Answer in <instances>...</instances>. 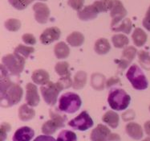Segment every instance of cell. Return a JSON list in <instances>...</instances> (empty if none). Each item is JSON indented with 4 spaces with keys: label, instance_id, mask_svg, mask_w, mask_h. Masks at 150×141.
<instances>
[{
    "label": "cell",
    "instance_id": "5",
    "mask_svg": "<svg viewBox=\"0 0 150 141\" xmlns=\"http://www.w3.org/2000/svg\"><path fill=\"white\" fill-rule=\"evenodd\" d=\"M126 77L135 89L143 90L149 86L147 78L137 64H132L129 67V70L126 73Z\"/></svg>",
    "mask_w": 150,
    "mask_h": 141
},
{
    "label": "cell",
    "instance_id": "3",
    "mask_svg": "<svg viewBox=\"0 0 150 141\" xmlns=\"http://www.w3.org/2000/svg\"><path fill=\"white\" fill-rule=\"evenodd\" d=\"M25 60L26 59L22 56L14 52L12 54H8L3 57L2 59V64L5 67L9 74L14 76H19V74H21L24 69Z\"/></svg>",
    "mask_w": 150,
    "mask_h": 141
},
{
    "label": "cell",
    "instance_id": "18",
    "mask_svg": "<svg viewBox=\"0 0 150 141\" xmlns=\"http://www.w3.org/2000/svg\"><path fill=\"white\" fill-rule=\"evenodd\" d=\"M126 133L134 140H141L143 137V130L141 126L136 123H129L126 125Z\"/></svg>",
    "mask_w": 150,
    "mask_h": 141
},
{
    "label": "cell",
    "instance_id": "27",
    "mask_svg": "<svg viewBox=\"0 0 150 141\" xmlns=\"http://www.w3.org/2000/svg\"><path fill=\"white\" fill-rule=\"evenodd\" d=\"M112 42L114 47L117 49H122L129 44V40L124 34H116L112 37Z\"/></svg>",
    "mask_w": 150,
    "mask_h": 141
},
{
    "label": "cell",
    "instance_id": "23",
    "mask_svg": "<svg viewBox=\"0 0 150 141\" xmlns=\"http://www.w3.org/2000/svg\"><path fill=\"white\" fill-rule=\"evenodd\" d=\"M54 52L55 57L58 59H65L70 54V49L64 42H59L55 44L54 48Z\"/></svg>",
    "mask_w": 150,
    "mask_h": 141
},
{
    "label": "cell",
    "instance_id": "29",
    "mask_svg": "<svg viewBox=\"0 0 150 141\" xmlns=\"http://www.w3.org/2000/svg\"><path fill=\"white\" fill-rule=\"evenodd\" d=\"M138 60L139 63L142 67L149 70L150 69V56L149 52L144 50H141L138 52Z\"/></svg>",
    "mask_w": 150,
    "mask_h": 141
},
{
    "label": "cell",
    "instance_id": "32",
    "mask_svg": "<svg viewBox=\"0 0 150 141\" xmlns=\"http://www.w3.org/2000/svg\"><path fill=\"white\" fill-rule=\"evenodd\" d=\"M104 77L103 75L98 74H93L92 76V86L97 90L103 89L104 86Z\"/></svg>",
    "mask_w": 150,
    "mask_h": 141
},
{
    "label": "cell",
    "instance_id": "1",
    "mask_svg": "<svg viewBox=\"0 0 150 141\" xmlns=\"http://www.w3.org/2000/svg\"><path fill=\"white\" fill-rule=\"evenodd\" d=\"M8 72L5 67L1 64V84H0V96L1 107H10L18 104L21 101L23 91L18 84L13 82L8 77Z\"/></svg>",
    "mask_w": 150,
    "mask_h": 141
},
{
    "label": "cell",
    "instance_id": "4",
    "mask_svg": "<svg viewBox=\"0 0 150 141\" xmlns=\"http://www.w3.org/2000/svg\"><path fill=\"white\" fill-rule=\"evenodd\" d=\"M82 102L80 97L72 92L65 93L61 95L59 100V109L63 112L73 114L81 107Z\"/></svg>",
    "mask_w": 150,
    "mask_h": 141
},
{
    "label": "cell",
    "instance_id": "43",
    "mask_svg": "<svg viewBox=\"0 0 150 141\" xmlns=\"http://www.w3.org/2000/svg\"><path fill=\"white\" fill-rule=\"evenodd\" d=\"M144 131L146 132V134L150 136V121H147L144 123Z\"/></svg>",
    "mask_w": 150,
    "mask_h": 141
},
{
    "label": "cell",
    "instance_id": "6",
    "mask_svg": "<svg viewBox=\"0 0 150 141\" xmlns=\"http://www.w3.org/2000/svg\"><path fill=\"white\" fill-rule=\"evenodd\" d=\"M64 89L60 83L57 82L56 83L49 82L46 85H43L40 88V92L42 94L43 100L47 105L54 106L56 103L57 98L59 93Z\"/></svg>",
    "mask_w": 150,
    "mask_h": 141
},
{
    "label": "cell",
    "instance_id": "12",
    "mask_svg": "<svg viewBox=\"0 0 150 141\" xmlns=\"http://www.w3.org/2000/svg\"><path fill=\"white\" fill-rule=\"evenodd\" d=\"M61 35L59 28L56 27H52L45 29L40 35V42L43 44H50L55 40H58Z\"/></svg>",
    "mask_w": 150,
    "mask_h": 141
},
{
    "label": "cell",
    "instance_id": "39",
    "mask_svg": "<svg viewBox=\"0 0 150 141\" xmlns=\"http://www.w3.org/2000/svg\"><path fill=\"white\" fill-rule=\"evenodd\" d=\"M22 40H23V41L26 44H28V45H34V44H36V39H35V37H34L32 34H24V35L22 37Z\"/></svg>",
    "mask_w": 150,
    "mask_h": 141
},
{
    "label": "cell",
    "instance_id": "15",
    "mask_svg": "<svg viewBox=\"0 0 150 141\" xmlns=\"http://www.w3.org/2000/svg\"><path fill=\"white\" fill-rule=\"evenodd\" d=\"M98 14V11L96 10L95 6L92 4V5H88V6L83 7L80 11H78L77 16L82 21H89L96 18Z\"/></svg>",
    "mask_w": 150,
    "mask_h": 141
},
{
    "label": "cell",
    "instance_id": "24",
    "mask_svg": "<svg viewBox=\"0 0 150 141\" xmlns=\"http://www.w3.org/2000/svg\"><path fill=\"white\" fill-rule=\"evenodd\" d=\"M67 43L72 47L81 46L84 42V37L79 31H73L67 37Z\"/></svg>",
    "mask_w": 150,
    "mask_h": 141
},
{
    "label": "cell",
    "instance_id": "36",
    "mask_svg": "<svg viewBox=\"0 0 150 141\" xmlns=\"http://www.w3.org/2000/svg\"><path fill=\"white\" fill-rule=\"evenodd\" d=\"M67 4L73 10H76L77 11H79L83 8V4H84V0H68Z\"/></svg>",
    "mask_w": 150,
    "mask_h": 141
},
{
    "label": "cell",
    "instance_id": "19",
    "mask_svg": "<svg viewBox=\"0 0 150 141\" xmlns=\"http://www.w3.org/2000/svg\"><path fill=\"white\" fill-rule=\"evenodd\" d=\"M102 120L112 128H117L119 125L120 118L115 111L108 110L103 115Z\"/></svg>",
    "mask_w": 150,
    "mask_h": 141
},
{
    "label": "cell",
    "instance_id": "26",
    "mask_svg": "<svg viewBox=\"0 0 150 141\" xmlns=\"http://www.w3.org/2000/svg\"><path fill=\"white\" fill-rule=\"evenodd\" d=\"M86 82H87V74L84 71H78L74 77L72 86L76 89H82L85 86Z\"/></svg>",
    "mask_w": 150,
    "mask_h": 141
},
{
    "label": "cell",
    "instance_id": "37",
    "mask_svg": "<svg viewBox=\"0 0 150 141\" xmlns=\"http://www.w3.org/2000/svg\"><path fill=\"white\" fill-rule=\"evenodd\" d=\"M11 131V125L7 123H2L0 130V141H4L6 138L7 132Z\"/></svg>",
    "mask_w": 150,
    "mask_h": 141
},
{
    "label": "cell",
    "instance_id": "13",
    "mask_svg": "<svg viewBox=\"0 0 150 141\" xmlns=\"http://www.w3.org/2000/svg\"><path fill=\"white\" fill-rule=\"evenodd\" d=\"M26 101L29 106L36 107L40 103V95L38 94L37 87L32 83H28L26 86Z\"/></svg>",
    "mask_w": 150,
    "mask_h": 141
},
{
    "label": "cell",
    "instance_id": "17",
    "mask_svg": "<svg viewBox=\"0 0 150 141\" xmlns=\"http://www.w3.org/2000/svg\"><path fill=\"white\" fill-rule=\"evenodd\" d=\"M31 79L34 83L37 85L43 86L46 85L47 83L49 82L50 76L49 74L44 69H37L33 72L31 75Z\"/></svg>",
    "mask_w": 150,
    "mask_h": 141
},
{
    "label": "cell",
    "instance_id": "11",
    "mask_svg": "<svg viewBox=\"0 0 150 141\" xmlns=\"http://www.w3.org/2000/svg\"><path fill=\"white\" fill-rule=\"evenodd\" d=\"M112 132L106 126L99 124L91 132L90 139L92 141H111Z\"/></svg>",
    "mask_w": 150,
    "mask_h": 141
},
{
    "label": "cell",
    "instance_id": "40",
    "mask_svg": "<svg viewBox=\"0 0 150 141\" xmlns=\"http://www.w3.org/2000/svg\"><path fill=\"white\" fill-rule=\"evenodd\" d=\"M142 24H143V26L144 28H146L148 31H150V6L148 9L147 12L145 14V16L143 19Z\"/></svg>",
    "mask_w": 150,
    "mask_h": 141
},
{
    "label": "cell",
    "instance_id": "45",
    "mask_svg": "<svg viewBox=\"0 0 150 141\" xmlns=\"http://www.w3.org/2000/svg\"><path fill=\"white\" fill-rule=\"evenodd\" d=\"M40 1H47V0H40Z\"/></svg>",
    "mask_w": 150,
    "mask_h": 141
},
{
    "label": "cell",
    "instance_id": "9",
    "mask_svg": "<svg viewBox=\"0 0 150 141\" xmlns=\"http://www.w3.org/2000/svg\"><path fill=\"white\" fill-rule=\"evenodd\" d=\"M127 15V11L125 8L123 3L120 0H113V6L110 11V16L112 17L111 28L115 27L125 19Z\"/></svg>",
    "mask_w": 150,
    "mask_h": 141
},
{
    "label": "cell",
    "instance_id": "20",
    "mask_svg": "<svg viewBox=\"0 0 150 141\" xmlns=\"http://www.w3.org/2000/svg\"><path fill=\"white\" fill-rule=\"evenodd\" d=\"M28 104L22 105L18 109V117L22 121H29L33 119L35 115V110Z\"/></svg>",
    "mask_w": 150,
    "mask_h": 141
},
{
    "label": "cell",
    "instance_id": "42",
    "mask_svg": "<svg viewBox=\"0 0 150 141\" xmlns=\"http://www.w3.org/2000/svg\"><path fill=\"white\" fill-rule=\"evenodd\" d=\"M34 141H57V140L50 136V135H40L35 138V140H34Z\"/></svg>",
    "mask_w": 150,
    "mask_h": 141
},
{
    "label": "cell",
    "instance_id": "16",
    "mask_svg": "<svg viewBox=\"0 0 150 141\" xmlns=\"http://www.w3.org/2000/svg\"><path fill=\"white\" fill-rule=\"evenodd\" d=\"M137 53V51L134 47L129 46L125 48L122 52V59L120 61L119 67L121 68L122 69H125L130 64V62L133 61Z\"/></svg>",
    "mask_w": 150,
    "mask_h": 141
},
{
    "label": "cell",
    "instance_id": "33",
    "mask_svg": "<svg viewBox=\"0 0 150 141\" xmlns=\"http://www.w3.org/2000/svg\"><path fill=\"white\" fill-rule=\"evenodd\" d=\"M5 28L10 31H17L21 28V22L17 19H8L4 23Z\"/></svg>",
    "mask_w": 150,
    "mask_h": 141
},
{
    "label": "cell",
    "instance_id": "34",
    "mask_svg": "<svg viewBox=\"0 0 150 141\" xmlns=\"http://www.w3.org/2000/svg\"><path fill=\"white\" fill-rule=\"evenodd\" d=\"M57 141H77L76 135L71 131L64 130L59 134Z\"/></svg>",
    "mask_w": 150,
    "mask_h": 141
},
{
    "label": "cell",
    "instance_id": "28",
    "mask_svg": "<svg viewBox=\"0 0 150 141\" xmlns=\"http://www.w3.org/2000/svg\"><path fill=\"white\" fill-rule=\"evenodd\" d=\"M99 13L106 12L108 11H111L113 6V0H99L96 1L93 3Z\"/></svg>",
    "mask_w": 150,
    "mask_h": 141
},
{
    "label": "cell",
    "instance_id": "7",
    "mask_svg": "<svg viewBox=\"0 0 150 141\" xmlns=\"http://www.w3.org/2000/svg\"><path fill=\"white\" fill-rule=\"evenodd\" d=\"M51 120L47 121L42 126V132L44 135H51L54 134L59 128L64 127L65 125L66 117L58 113L50 110Z\"/></svg>",
    "mask_w": 150,
    "mask_h": 141
},
{
    "label": "cell",
    "instance_id": "46",
    "mask_svg": "<svg viewBox=\"0 0 150 141\" xmlns=\"http://www.w3.org/2000/svg\"><path fill=\"white\" fill-rule=\"evenodd\" d=\"M149 110H150V106H149Z\"/></svg>",
    "mask_w": 150,
    "mask_h": 141
},
{
    "label": "cell",
    "instance_id": "8",
    "mask_svg": "<svg viewBox=\"0 0 150 141\" xmlns=\"http://www.w3.org/2000/svg\"><path fill=\"white\" fill-rule=\"evenodd\" d=\"M93 124H94L93 120H92L88 113L85 110L81 112L79 115H77L75 119L69 121L68 123V125L70 126L71 127L81 131V132H84L90 129L93 126Z\"/></svg>",
    "mask_w": 150,
    "mask_h": 141
},
{
    "label": "cell",
    "instance_id": "22",
    "mask_svg": "<svg viewBox=\"0 0 150 141\" xmlns=\"http://www.w3.org/2000/svg\"><path fill=\"white\" fill-rule=\"evenodd\" d=\"M111 45L108 40L105 38H100L96 41L94 50L97 54L104 55L110 51Z\"/></svg>",
    "mask_w": 150,
    "mask_h": 141
},
{
    "label": "cell",
    "instance_id": "14",
    "mask_svg": "<svg viewBox=\"0 0 150 141\" xmlns=\"http://www.w3.org/2000/svg\"><path fill=\"white\" fill-rule=\"evenodd\" d=\"M35 135L33 129L29 127H22L18 128L13 135V141H31Z\"/></svg>",
    "mask_w": 150,
    "mask_h": 141
},
{
    "label": "cell",
    "instance_id": "44",
    "mask_svg": "<svg viewBox=\"0 0 150 141\" xmlns=\"http://www.w3.org/2000/svg\"><path fill=\"white\" fill-rule=\"evenodd\" d=\"M143 141H150V137H148V138L144 139Z\"/></svg>",
    "mask_w": 150,
    "mask_h": 141
},
{
    "label": "cell",
    "instance_id": "25",
    "mask_svg": "<svg viewBox=\"0 0 150 141\" xmlns=\"http://www.w3.org/2000/svg\"><path fill=\"white\" fill-rule=\"evenodd\" d=\"M132 28V24L131 20L128 18H125L120 22V24L116 25L115 27H112V30L115 32H124L125 34H129L131 32Z\"/></svg>",
    "mask_w": 150,
    "mask_h": 141
},
{
    "label": "cell",
    "instance_id": "21",
    "mask_svg": "<svg viewBox=\"0 0 150 141\" xmlns=\"http://www.w3.org/2000/svg\"><path fill=\"white\" fill-rule=\"evenodd\" d=\"M147 34L144 32L141 28H136L132 35V39L136 46L141 47L144 45L147 41Z\"/></svg>",
    "mask_w": 150,
    "mask_h": 141
},
{
    "label": "cell",
    "instance_id": "2",
    "mask_svg": "<svg viewBox=\"0 0 150 141\" xmlns=\"http://www.w3.org/2000/svg\"><path fill=\"white\" fill-rule=\"evenodd\" d=\"M108 102L110 107L115 110H124L129 107L131 97L122 89H111Z\"/></svg>",
    "mask_w": 150,
    "mask_h": 141
},
{
    "label": "cell",
    "instance_id": "31",
    "mask_svg": "<svg viewBox=\"0 0 150 141\" xmlns=\"http://www.w3.org/2000/svg\"><path fill=\"white\" fill-rule=\"evenodd\" d=\"M55 70L56 72V74L60 77H64V76H67V75L71 74L70 71H69L68 63L65 62H58L57 64H55Z\"/></svg>",
    "mask_w": 150,
    "mask_h": 141
},
{
    "label": "cell",
    "instance_id": "38",
    "mask_svg": "<svg viewBox=\"0 0 150 141\" xmlns=\"http://www.w3.org/2000/svg\"><path fill=\"white\" fill-rule=\"evenodd\" d=\"M58 82L61 84L62 86L64 87V89L69 88L73 84L71 78V74L67 75V76H64V77H60V79H59Z\"/></svg>",
    "mask_w": 150,
    "mask_h": 141
},
{
    "label": "cell",
    "instance_id": "41",
    "mask_svg": "<svg viewBox=\"0 0 150 141\" xmlns=\"http://www.w3.org/2000/svg\"><path fill=\"white\" fill-rule=\"evenodd\" d=\"M120 79H118L117 77H112L108 80L107 82H106V86L109 88L111 86H115V85H117V84H120Z\"/></svg>",
    "mask_w": 150,
    "mask_h": 141
},
{
    "label": "cell",
    "instance_id": "10",
    "mask_svg": "<svg viewBox=\"0 0 150 141\" xmlns=\"http://www.w3.org/2000/svg\"><path fill=\"white\" fill-rule=\"evenodd\" d=\"M33 11L35 12V19L40 24H46L50 16L49 7L45 3H36L34 4Z\"/></svg>",
    "mask_w": 150,
    "mask_h": 141
},
{
    "label": "cell",
    "instance_id": "35",
    "mask_svg": "<svg viewBox=\"0 0 150 141\" xmlns=\"http://www.w3.org/2000/svg\"><path fill=\"white\" fill-rule=\"evenodd\" d=\"M34 0H8L10 4L17 10H23L31 4Z\"/></svg>",
    "mask_w": 150,
    "mask_h": 141
},
{
    "label": "cell",
    "instance_id": "30",
    "mask_svg": "<svg viewBox=\"0 0 150 141\" xmlns=\"http://www.w3.org/2000/svg\"><path fill=\"white\" fill-rule=\"evenodd\" d=\"M34 52H35V49L33 47L26 46V45H23V44H18V46L16 47L14 51V52L22 56L25 59L28 58V57Z\"/></svg>",
    "mask_w": 150,
    "mask_h": 141
}]
</instances>
